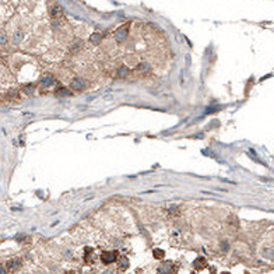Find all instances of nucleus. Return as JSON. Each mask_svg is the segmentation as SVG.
<instances>
[{
  "mask_svg": "<svg viewBox=\"0 0 274 274\" xmlns=\"http://www.w3.org/2000/svg\"><path fill=\"white\" fill-rule=\"evenodd\" d=\"M60 14H62V9L59 6H55L50 10V15H52V17H59Z\"/></svg>",
  "mask_w": 274,
  "mask_h": 274,
  "instance_id": "12",
  "label": "nucleus"
},
{
  "mask_svg": "<svg viewBox=\"0 0 274 274\" xmlns=\"http://www.w3.org/2000/svg\"><path fill=\"white\" fill-rule=\"evenodd\" d=\"M228 249V245H227V242H224V244H222V250H227Z\"/></svg>",
  "mask_w": 274,
  "mask_h": 274,
  "instance_id": "19",
  "label": "nucleus"
},
{
  "mask_svg": "<svg viewBox=\"0 0 274 274\" xmlns=\"http://www.w3.org/2000/svg\"><path fill=\"white\" fill-rule=\"evenodd\" d=\"M6 42H7V37L4 35V34L0 32V45H4Z\"/></svg>",
  "mask_w": 274,
  "mask_h": 274,
  "instance_id": "15",
  "label": "nucleus"
},
{
  "mask_svg": "<svg viewBox=\"0 0 274 274\" xmlns=\"http://www.w3.org/2000/svg\"><path fill=\"white\" fill-rule=\"evenodd\" d=\"M169 213L172 214V213H176V207H171L169 208Z\"/></svg>",
  "mask_w": 274,
  "mask_h": 274,
  "instance_id": "20",
  "label": "nucleus"
},
{
  "mask_svg": "<svg viewBox=\"0 0 274 274\" xmlns=\"http://www.w3.org/2000/svg\"><path fill=\"white\" fill-rule=\"evenodd\" d=\"M53 83H55V80H53L52 76H45L41 80V84H42L43 87H50V85H53Z\"/></svg>",
  "mask_w": 274,
  "mask_h": 274,
  "instance_id": "7",
  "label": "nucleus"
},
{
  "mask_svg": "<svg viewBox=\"0 0 274 274\" xmlns=\"http://www.w3.org/2000/svg\"><path fill=\"white\" fill-rule=\"evenodd\" d=\"M32 90H34L32 85H27V87L24 88V91H25V94H31V92H32Z\"/></svg>",
  "mask_w": 274,
  "mask_h": 274,
  "instance_id": "17",
  "label": "nucleus"
},
{
  "mask_svg": "<svg viewBox=\"0 0 274 274\" xmlns=\"http://www.w3.org/2000/svg\"><path fill=\"white\" fill-rule=\"evenodd\" d=\"M0 274H6V268L3 266H0Z\"/></svg>",
  "mask_w": 274,
  "mask_h": 274,
  "instance_id": "18",
  "label": "nucleus"
},
{
  "mask_svg": "<svg viewBox=\"0 0 274 274\" xmlns=\"http://www.w3.org/2000/svg\"><path fill=\"white\" fill-rule=\"evenodd\" d=\"M115 38L118 42H123V41L127 38V30H125V28H123V30H118L115 34Z\"/></svg>",
  "mask_w": 274,
  "mask_h": 274,
  "instance_id": "4",
  "label": "nucleus"
},
{
  "mask_svg": "<svg viewBox=\"0 0 274 274\" xmlns=\"http://www.w3.org/2000/svg\"><path fill=\"white\" fill-rule=\"evenodd\" d=\"M221 274H229V273H227V271H224V273H221Z\"/></svg>",
  "mask_w": 274,
  "mask_h": 274,
  "instance_id": "22",
  "label": "nucleus"
},
{
  "mask_svg": "<svg viewBox=\"0 0 274 274\" xmlns=\"http://www.w3.org/2000/svg\"><path fill=\"white\" fill-rule=\"evenodd\" d=\"M193 266H195L196 270H201V268H204L207 266V262H206L204 257H197V259L193 262Z\"/></svg>",
  "mask_w": 274,
  "mask_h": 274,
  "instance_id": "5",
  "label": "nucleus"
},
{
  "mask_svg": "<svg viewBox=\"0 0 274 274\" xmlns=\"http://www.w3.org/2000/svg\"><path fill=\"white\" fill-rule=\"evenodd\" d=\"M150 69V66L147 63H141V64H139V71H147Z\"/></svg>",
  "mask_w": 274,
  "mask_h": 274,
  "instance_id": "14",
  "label": "nucleus"
},
{
  "mask_svg": "<svg viewBox=\"0 0 274 274\" xmlns=\"http://www.w3.org/2000/svg\"><path fill=\"white\" fill-rule=\"evenodd\" d=\"M129 76V69L126 66H122L120 69L118 70V77H120V79H125V77Z\"/></svg>",
  "mask_w": 274,
  "mask_h": 274,
  "instance_id": "9",
  "label": "nucleus"
},
{
  "mask_svg": "<svg viewBox=\"0 0 274 274\" xmlns=\"http://www.w3.org/2000/svg\"><path fill=\"white\" fill-rule=\"evenodd\" d=\"M84 80H81V79H74L73 81H71V88L73 90H76V91H80V90H83L84 88Z\"/></svg>",
  "mask_w": 274,
  "mask_h": 274,
  "instance_id": "3",
  "label": "nucleus"
},
{
  "mask_svg": "<svg viewBox=\"0 0 274 274\" xmlns=\"http://www.w3.org/2000/svg\"><path fill=\"white\" fill-rule=\"evenodd\" d=\"M21 41V32H15L14 34V42L17 43V42H20Z\"/></svg>",
  "mask_w": 274,
  "mask_h": 274,
  "instance_id": "16",
  "label": "nucleus"
},
{
  "mask_svg": "<svg viewBox=\"0 0 274 274\" xmlns=\"http://www.w3.org/2000/svg\"><path fill=\"white\" fill-rule=\"evenodd\" d=\"M116 257H118L116 252H104L102 255H101V260H102L105 264H111V263H113L116 260Z\"/></svg>",
  "mask_w": 274,
  "mask_h": 274,
  "instance_id": "1",
  "label": "nucleus"
},
{
  "mask_svg": "<svg viewBox=\"0 0 274 274\" xmlns=\"http://www.w3.org/2000/svg\"><path fill=\"white\" fill-rule=\"evenodd\" d=\"M101 39H102V35H101L99 32H94L91 37H90V41H91L92 43H95V45H98V43L101 42Z\"/></svg>",
  "mask_w": 274,
  "mask_h": 274,
  "instance_id": "8",
  "label": "nucleus"
},
{
  "mask_svg": "<svg viewBox=\"0 0 274 274\" xmlns=\"http://www.w3.org/2000/svg\"><path fill=\"white\" fill-rule=\"evenodd\" d=\"M104 274H112V273H111V271H107V273H104Z\"/></svg>",
  "mask_w": 274,
  "mask_h": 274,
  "instance_id": "21",
  "label": "nucleus"
},
{
  "mask_svg": "<svg viewBox=\"0 0 274 274\" xmlns=\"http://www.w3.org/2000/svg\"><path fill=\"white\" fill-rule=\"evenodd\" d=\"M58 95H63V97H69V95H71L70 91H67L66 88H60L58 90Z\"/></svg>",
  "mask_w": 274,
  "mask_h": 274,
  "instance_id": "13",
  "label": "nucleus"
},
{
  "mask_svg": "<svg viewBox=\"0 0 274 274\" xmlns=\"http://www.w3.org/2000/svg\"><path fill=\"white\" fill-rule=\"evenodd\" d=\"M174 271V264L171 262H167L158 267V274H172Z\"/></svg>",
  "mask_w": 274,
  "mask_h": 274,
  "instance_id": "2",
  "label": "nucleus"
},
{
  "mask_svg": "<svg viewBox=\"0 0 274 274\" xmlns=\"http://www.w3.org/2000/svg\"><path fill=\"white\" fill-rule=\"evenodd\" d=\"M20 266H21V260L20 259H13L7 263V268H9V270H17Z\"/></svg>",
  "mask_w": 274,
  "mask_h": 274,
  "instance_id": "6",
  "label": "nucleus"
},
{
  "mask_svg": "<svg viewBox=\"0 0 274 274\" xmlns=\"http://www.w3.org/2000/svg\"><path fill=\"white\" fill-rule=\"evenodd\" d=\"M119 266H120V268H127L129 267V259L127 257H125V256L120 257V259H119Z\"/></svg>",
  "mask_w": 274,
  "mask_h": 274,
  "instance_id": "11",
  "label": "nucleus"
},
{
  "mask_svg": "<svg viewBox=\"0 0 274 274\" xmlns=\"http://www.w3.org/2000/svg\"><path fill=\"white\" fill-rule=\"evenodd\" d=\"M152 255H154V259H164V256H165V252L162 249H154L152 250Z\"/></svg>",
  "mask_w": 274,
  "mask_h": 274,
  "instance_id": "10",
  "label": "nucleus"
}]
</instances>
